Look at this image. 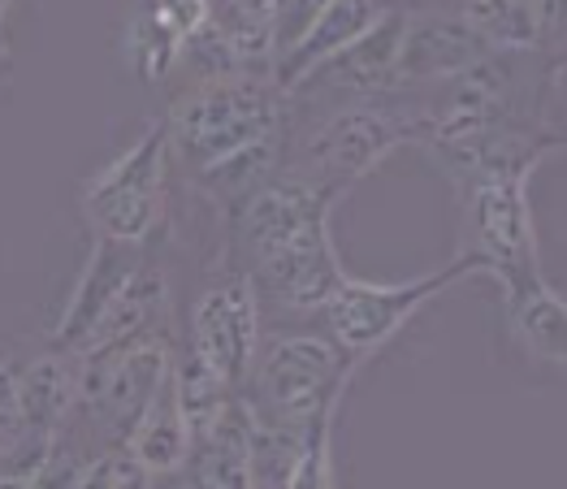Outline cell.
Listing matches in <instances>:
<instances>
[{
	"label": "cell",
	"mask_w": 567,
	"mask_h": 489,
	"mask_svg": "<svg viewBox=\"0 0 567 489\" xmlns=\"http://www.w3.org/2000/svg\"><path fill=\"white\" fill-rule=\"evenodd\" d=\"M390 9H394L390 0H326L321 13L312 18V27L303 31V40L274 65L278 92L290 96L312 70H321L330 56H338L342 49H351L355 40H364Z\"/></svg>",
	"instance_id": "obj_13"
},
{
	"label": "cell",
	"mask_w": 567,
	"mask_h": 489,
	"mask_svg": "<svg viewBox=\"0 0 567 489\" xmlns=\"http://www.w3.org/2000/svg\"><path fill=\"white\" fill-rule=\"evenodd\" d=\"M79 364V412H87L109 438L126 441L131 425L174 373V346L165 334H147L117 351H100Z\"/></svg>",
	"instance_id": "obj_8"
},
{
	"label": "cell",
	"mask_w": 567,
	"mask_h": 489,
	"mask_svg": "<svg viewBox=\"0 0 567 489\" xmlns=\"http://www.w3.org/2000/svg\"><path fill=\"white\" fill-rule=\"evenodd\" d=\"M183 49H187L183 31L161 9L140 0V9L122 27V56L140 74V83H165L183 65Z\"/></svg>",
	"instance_id": "obj_19"
},
{
	"label": "cell",
	"mask_w": 567,
	"mask_h": 489,
	"mask_svg": "<svg viewBox=\"0 0 567 489\" xmlns=\"http://www.w3.org/2000/svg\"><path fill=\"white\" fill-rule=\"evenodd\" d=\"M251 287L274 308L295 312V316H317L347 278V264L333 247V217L308 221L295 239H286L269 260L247 269Z\"/></svg>",
	"instance_id": "obj_9"
},
{
	"label": "cell",
	"mask_w": 567,
	"mask_h": 489,
	"mask_svg": "<svg viewBox=\"0 0 567 489\" xmlns=\"http://www.w3.org/2000/svg\"><path fill=\"white\" fill-rule=\"evenodd\" d=\"M169 316V278L161 264L140 260V269L126 278V287L113 294V303L104 308V316L95 321V330L74 351V360H87L100 351H117L126 343H140L147 334H161Z\"/></svg>",
	"instance_id": "obj_14"
},
{
	"label": "cell",
	"mask_w": 567,
	"mask_h": 489,
	"mask_svg": "<svg viewBox=\"0 0 567 489\" xmlns=\"http://www.w3.org/2000/svg\"><path fill=\"white\" fill-rule=\"evenodd\" d=\"M143 247H117L92 239V256L74 282V291L65 299L52 334H48V351H61V355H74L83 339L95 330V321L104 316V308L113 303V294L126 287V278L140 269Z\"/></svg>",
	"instance_id": "obj_12"
},
{
	"label": "cell",
	"mask_w": 567,
	"mask_h": 489,
	"mask_svg": "<svg viewBox=\"0 0 567 489\" xmlns=\"http://www.w3.org/2000/svg\"><path fill=\"white\" fill-rule=\"evenodd\" d=\"M286 108L278 83L265 74L199 79L165 113L169 152H178L190 178H199L247 147L286 139Z\"/></svg>",
	"instance_id": "obj_1"
},
{
	"label": "cell",
	"mask_w": 567,
	"mask_h": 489,
	"mask_svg": "<svg viewBox=\"0 0 567 489\" xmlns=\"http://www.w3.org/2000/svg\"><path fill=\"white\" fill-rule=\"evenodd\" d=\"M360 364H351L330 339L317 334H278L260 343L247 382L238 386V398L251 416L308 434L321 416H333L351 391Z\"/></svg>",
	"instance_id": "obj_2"
},
{
	"label": "cell",
	"mask_w": 567,
	"mask_h": 489,
	"mask_svg": "<svg viewBox=\"0 0 567 489\" xmlns=\"http://www.w3.org/2000/svg\"><path fill=\"white\" fill-rule=\"evenodd\" d=\"M533 174H489L464 187V251L481 260L498 291L542 282V243L528 199Z\"/></svg>",
	"instance_id": "obj_6"
},
{
	"label": "cell",
	"mask_w": 567,
	"mask_h": 489,
	"mask_svg": "<svg viewBox=\"0 0 567 489\" xmlns=\"http://www.w3.org/2000/svg\"><path fill=\"white\" fill-rule=\"evenodd\" d=\"M169 131L165 117L147 122L140 139L117 160H109L83 187L79 208L92 226V239L117 247H147L165 221L169 204Z\"/></svg>",
	"instance_id": "obj_4"
},
{
	"label": "cell",
	"mask_w": 567,
	"mask_h": 489,
	"mask_svg": "<svg viewBox=\"0 0 567 489\" xmlns=\"http://www.w3.org/2000/svg\"><path fill=\"white\" fill-rule=\"evenodd\" d=\"M503 312H507V334L533 364H567V308L559 291L542 278L516 291H503Z\"/></svg>",
	"instance_id": "obj_16"
},
{
	"label": "cell",
	"mask_w": 567,
	"mask_h": 489,
	"mask_svg": "<svg viewBox=\"0 0 567 489\" xmlns=\"http://www.w3.org/2000/svg\"><path fill=\"white\" fill-rule=\"evenodd\" d=\"M22 438V420H18V364L0 360V446Z\"/></svg>",
	"instance_id": "obj_23"
},
{
	"label": "cell",
	"mask_w": 567,
	"mask_h": 489,
	"mask_svg": "<svg viewBox=\"0 0 567 489\" xmlns=\"http://www.w3.org/2000/svg\"><path fill=\"white\" fill-rule=\"evenodd\" d=\"M187 330V360H195L204 373H213L221 386L238 391L251 373L256 351L265 343L260 294L251 287V278L235 264H221V273H213L195 294Z\"/></svg>",
	"instance_id": "obj_7"
},
{
	"label": "cell",
	"mask_w": 567,
	"mask_h": 489,
	"mask_svg": "<svg viewBox=\"0 0 567 489\" xmlns=\"http://www.w3.org/2000/svg\"><path fill=\"white\" fill-rule=\"evenodd\" d=\"M183 489H208V486H204V481H199V477L190 472V481H187V486H183Z\"/></svg>",
	"instance_id": "obj_24"
},
{
	"label": "cell",
	"mask_w": 567,
	"mask_h": 489,
	"mask_svg": "<svg viewBox=\"0 0 567 489\" xmlns=\"http://www.w3.org/2000/svg\"><path fill=\"white\" fill-rule=\"evenodd\" d=\"M79 412V364L74 355L44 351L18 364V420L22 438H61Z\"/></svg>",
	"instance_id": "obj_15"
},
{
	"label": "cell",
	"mask_w": 567,
	"mask_h": 489,
	"mask_svg": "<svg viewBox=\"0 0 567 489\" xmlns=\"http://www.w3.org/2000/svg\"><path fill=\"white\" fill-rule=\"evenodd\" d=\"M485 56H489V49L451 9H408L403 40H399V96L408 87L455 83Z\"/></svg>",
	"instance_id": "obj_10"
},
{
	"label": "cell",
	"mask_w": 567,
	"mask_h": 489,
	"mask_svg": "<svg viewBox=\"0 0 567 489\" xmlns=\"http://www.w3.org/2000/svg\"><path fill=\"white\" fill-rule=\"evenodd\" d=\"M122 450L135 464H143L152 477H169V472L190 464V429L187 416H183V403H178V391H174V373L140 412V420L131 425Z\"/></svg>",
	"instance_id": "obj_17"
},
{
	"label": "cell",
	"mask_w": 567,
	"mask_h": 489,
	"mask_svg": "<svg viewBox=\"0 0 567 489\" xmlns=\"http://www.w3.org/2000/svg\"><path fill=\"white\" fill-rule=\"evenodd\" d=\"M333 416H321L303 434L299 455L290 464V477H286V489H333Z\"/></svg>",
	"instance_id": "obj_21"
},
{
	"label": "cell",
	"mask_w": 567,
	"mask_h": 489,
	"mask_svg": "<svg viewBox=\"0 0 567 489\" xmlns=\"http://www.w3.org/2000/svg\"><path fill=\"white\" fill-rule=\"evenodd\" d=\"M403 18L408 9H390L378 27L355 40L351 49L330 56L321 70H312L290 96L308 92H330L342 104H369L378 96H399V40H403Z\"/></svg>",
	"instance_id": "obj_11"
},
{
	"label": "cell",
	"mask_w": 567,
	"mask_h": 489,
	"mask_svg": "<svg viewBox=\"0 0 567 489\" xmlns=\"http://www.w3.org/2000/svg\"><path fill=\"white\" fill-rule=\"evenodd\" d=\"M278 0H208V31L230 49L238 74H274Z\"/></svg>",
	"instance_id": "obj_18"
},
{
	"label": "cell",
	"mask_w": 567,
	"mask_h": 489,
	"mask_svg": "<svg viewBox=\"0 0 567 489\" xmlns=\"http://www.w3.org/2000/svg\"><path fill=\"white\" fill-rule=\"evenodd\" d=\"M451 13L489 52H537L528 0H451Z\"/></svg>",
	"instance_id": "obj_20"
},
{
	"label": "cell",
	"mask_w": 567,
	"mask_h": 489,
	"mask_svg": "<svg viewBox=\"0 0 567 489\" xmlns=\"http://www.w3.org/2000/svg\"><path fill=\"white\" fill-rule=\"evenodd\" d=\"M403 144H416V104H338L295 135L290 152H282V174L342 204L355 183H364Z\"/></svg>",
	"instance_id": "obj_3"
},
{
	"label": "cell",
	"mask_w": 567,
	"mask_h": 489,
	"mask_svg": "<svg viewBox=\"0 0 567 489\" xmlns=\"http://www.w3.org/2000/svg\"><path fill=\"white\" fill-rule=\"evenodd\" d=\"M485 278L476 256H455L451 264L421 273V278H403V282H364V278H342V287L326 303V339H330L351 364L373 360L385 343L425 308L437 294H446L460 282Z\"/></svg>",
	"instance_id": "obj_5"
},
{
	"label": "cell",
	"mask_w": 567,
	"mask_h": 489,
	"mask_svg": "<svg viewBox=\"0 0 567 489\" xmlns=\"http://www.w3.org/2000/svg\"><path fill=\"white\" fill-rule=\"evenodd\" d=\"M152 472L135 464L122 446H109V450H100L92 464H83V472H79V486L74 489H152Z\"/></svg>",
	"instance_id": "obj_22"
}]
</instances>
